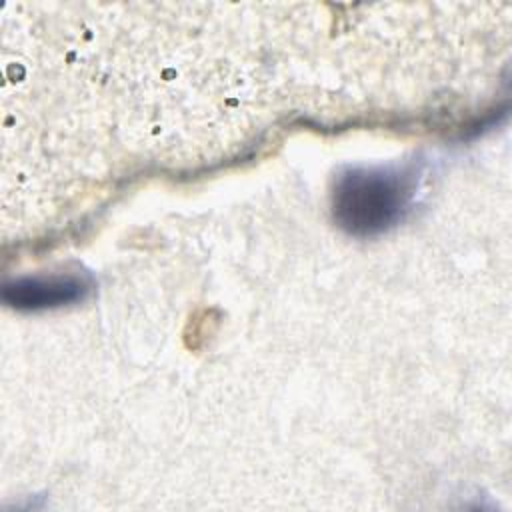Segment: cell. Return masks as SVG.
Listing matches in <instances>:
<instances>
[{
	"label": "cell",
	"mask_w": 512,
	"mask_h": 512,
	"mask_svg": "<svg viewBox=\"0 0 512 512\" xmlns=\"http://www.w3.org/2000/svg\"><path fill=\"white\" fill-rule=\"evenodd\" d=\"M90 284L76 274L24 276L2 288V300L22 312H40L62 308L86 298Z\"/></svg>",
	"instance_id": "obj_2"
},
{
	"label": "cell",
	"mask_w": 512,
	"mask_h": 512,
	"mask_svg": "<svg viewBox=\"0 0 512 512\" xmlns=\"http://www.w3.org/2000/svg\"><path fill=\"white\" fill-rule=\"evenodd\" d=\"M416 190L410 166H350L332 182L330 210L348 234L366 238L390 230L408 210Z\"/></svg>",
	"instance_id": "obj_1"
}]
</instances>
